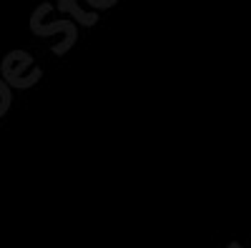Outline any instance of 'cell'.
Wrapping results in <instances>:
<instances>
[{"label":"cell","mask_w":251,"mask_h":248,"mask_svg":"<svg viewBox=\"0 0 251 248\" xmlns=\"http://www.w3.org/2000/svg\"><path fill=\"white\" fill-rule=\"evenodd\" d=\"M8 100H10V95H8L5 86H3V83H0V115L5 113V108H8Z\"/></svg>","instance_id":"obj_1"}]
</instances>
